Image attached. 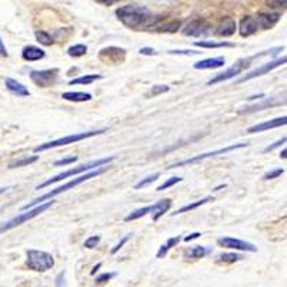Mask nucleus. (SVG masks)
Masks as SVG:
<instances>
[{
	"instance_id": "c756f323",
	"label": "nucleus",
	"mask_w": 287,
	"mask_h": 287,
	"mask_svg": "<svg viewBox=\"0 0 287 287\" xmlns=\"http://www.w3.org/2000/svg\"><path fill=\"white\" fill-rule=\"evenodd\" d=\"M98 79H102V75H96V74H92V75H85V77L75 78L69 82V85H89L92 82H95Z\"/></svg>"
},
{
	"instance_id": "5701e85b",
	"label": "nucleus",
	"mask_w": 287,
	"mask_h": 287,
	"mask_svg": "<svg viewBox=\"0 0 287 287\" xmlns=\"http://www.w3.org/2000/svg\"><path fill=\"white\" fill-rule=\"evenodd\" d=\"M172 206V201L170 198H167V200H161V201H158V203H155L154 204V209L151 211V214H153V220L154 221H158L167 211L171 209Z\"/></svg>"
},
{
	"instance_id": "412c9836",
	"label": "nucleus",
	"mask_w": 287,
	"mask_h": 287,
	"mask_svg": "<svg viewBox=\"0 0 287 287\" xmlns=\"http://www.w3.org/2000/svg\"><path fill=\"white\" fill-rule=\"evenodd\" d=\"M4 83H6V88L13 94V95H18V96H29L30 95V92H29V89L23 85V83H20L18 82L16 79H12V78H6V80H4Z\"/></svg>"
},
{
	"instance_id": "0eeeda50",
	"label": "nucleus",
	"mask_w": 287,
	"mask_h": 287,
	"mask_svg": "<svg viewBox=\"0 0 287 287\" xmlns=\"http://www.w3.org/2000/svg\"><path fill=\"white\" fill-rule=\"evenodd\" d=\"M247 144H233L230 147H224V148H220V150H215V151H210V153L201 154V155H197V157H192V158H188V159H184V161H180L177 164H172L168 167V170H172V168H178V167H184V165H192L198 161H204L207 158H211V157H215V155H221V154H227L234 151V150H238V148H246Z\"/></svg>"
},
{
	"instance_id": "2eb2a0df",
	"label": "nucleus",
	"mask_w": 287,
	"mask_h": 287,
	"mask_svg": "<svg viewBox=\"0 0 287 287\" xmlns=\"http://www.w3.org/2000/svg\"><path fill=\"white\" fill-rule=\"evenodd\" d=\"M260 25H259V19L257 18H253V16H246L240 20V25H238V33L243 36V38H249L251 35H254L257 30H259Z\"/></svg>"
},
{
	"instance_id": "e433bc0d",
	"label": "nucleus",
	"mask_w": 287,
	"mask_h": 287,
	"mask_svg": "<svg viewBox=\"0 0 287 287\" xmlns=\"http://www.w3.org/2000/svg\"><path fill=\"white\" fill-rule=\"evenodd\" d=\"M266 6L270 9H286L287 0H266Z\"/></svg>"
},
{
	"instance_id": "864d4df0",
	"label": "nucleus",
	"mask_w": 287,
	"mask_h": 287,
	"mask_svg": "<svg viewBox=\"0 0 287 287\" xmlns=\"http://www.w3.org/2000/svg\"><path fill=\"white\" fill-rule=\"evenodd\" d=\"M99 267H101V263H98V264H96L95 267L92 268V271H91V274H95L96 271H98V270H99Z\"/></svg>"
},
{
	"instance_id": "4be33fe9",
	"label": "nucleus",
	"mask_w": 287,
	"mask_h": 287,
	"mask_svg": "<svg viewBox=\"0 0 287 287\" xmlns=\"http://www.w3.org/2000/svg\"><path fill=\"white\" fill-rule=\"evenodd\" d=\"M180 27H181V20L172 19L170 22H161V23L153 25L151 29H155L162 33H175Z\"/></svg>"
},
{
	"instance_id": "c03bdc74",
	"label": "nucleus",
	"mask_w": 287,
	"mask_h": 287,
	"mask_svg": "<svg viewBox=\"0 0 287 287\" xmlns=\"http://www.w3.org/2000/svg\"><path fill=\"white\" fill-rule=\"evenodd\" d=\"M128 240H130V235H125V237H124V238H122V240H121V241H119V243H118L116 246H115L114 249H112V251H111V253H112V254H115V253H118L119 250L124 247V244H125V243H127Z\"/></svg>"
},
{
	"instance_id": "423d86ee",
	"label": "nucleus",
	"mask_w": 287,
	"mask_h": 287,
	"mask_svg": "<svg viewBox=\"0 0 287 287\" xmlns=\"http://www.w3.org/2000/svg\"><path fill=\"white\" fill-rule=\"evenodd\" d=\"M104 132H105V130H95V131H89V132H78V134L66 135V136H62V138L55 139V141H51V142L39 145V147L35 148V153H42V151H46V150H51V148L68 145V144H75L78 141H82V139H86V138H91V136H95V135L104 134Z\"/></svg>"
},
{
	"instance_id": "ea45409f",
	"label": "nucleus",
	"mask_w": 287,
	"mask_h": 287,
	"mask_svg": "<svg viewBox=\"0 0 287 287\" xmlns=\"http://www.w3.org/2000/svg\"><path fill=\"white\" fill-rule=\"evenodd\" d=\"M78 161V157L77 155H72V157H68V158H62V159H57L56 162H55V167H60V165H69V164H74V162H77Z\"/></svg>"
},
{
	"instance_id": "b1692460",
	"label": "nucleus",
	"mask_w": 287,
	"mask_h": 287,
	"mask_svg": "<svg viewBox=\"0 0 287 287\" xmlns=\"http://www.w3.org/2000/svg\"><path fill=\"white\" fill-rule=\"evenodd\" d=\"M197 48L204 49H217V48H234V43L230 42H214V40H198L194 43Z\"/></svg>"
},
{
	"instance_id": "dca6fc26",
	"label": "nucleus",
	"mask_w": 287,
	"mask_h": 287,
	"mask_svg": "<svg viewBox=\"0 0 287 287\" xmlns=\"http://www.w3.org/2000/svg\"><path fill=\"white\" fill-rule=\"evenodd\" d=\"M282 104H287V99H279V98H270V99H264L260 104H254L250 106H244L238 111V114H250V112H256V111H261L267 106H276V105H282Z\"/></svg>"
},
{
	"instance_id": "f257e3e1",
	"label": "nucleus",
	"mask_w": 287,
	"mask_h": 287,
	"mask_svg": "<svg viewBox=\"0 0 287 287\" xmlns=\"http://www.w3.org/2000/svg\"><path fill=\"white\" fill-rule=\"evenodd\" d=\"M116 16L127 27L130 29H142V27H153L155 18L153 13L144 6L127 4L116 9Z\"/></svg>"
},
{
	"instance_id": "9d476101",
	"label": "nucleus",
	"mask_w": 287,
	"mask_h": 287,
	"mask_svg": "<svg viewBox=\"0 0 287 287\" xmlns=\"http://www.w3.org/2000/svg\"><path fill=\"white\" fill-rule=\"evenodd\" d=\"M249 66H250V59L240 60V62H237L235 65H233L231 68H229L227 71H224V72H221V74L215 75V77L212 78L211 80H209V85H215V83H220V82L229 80V79H231V78L240 75V74H241L246 68H249Z\"/></svg>"
},
{
	"instance_id": "79ce46f5",
	"label": "nucleus",
	"mask_w": 287,
	"mask_h": 287,
	"mask_svg": "<svg viewBox=\"0 0 287 287\" xmlns=\"http://www.w3.org/2000/svg\"><path fill=\"white\" fill-rule=\"evenodd\" d=\"M99 241H101V237H99V235H92V237H89V238L85 241V247H86V249H95Z\"/></svg>"
},
{
	"instance_id": "1a4fd4ad",
	"label": "nucleus",
	"mask_w": 287,
	"mask_h": 287,
	"mask_svg": "<svg viewBox=\"0 0 287 287\" xmlns=\"http://www.w3.org/2000/svg\"><path fill=\"white\" fill-rule=\"evenodd\" d=\"M285 63H287V55L283 57H279V59H276V60L267 62V63H264V65H261V66H259V68H256L254 71L249 72L246 77L240 78V79L237 80V83L246 82V80L254 79V78L257 77H261V75H266L268 72H271L273 69H276V68H279V66H282V65H285Z\"/></svg>"
},
{
	"instance_id": "f8f14e48",
	"label": "nucleus",
	"mask_w": 287,
	"mask_h": 287,
	"mask_svg": "<svg viewBox=\"0 0 287 287\" xmlns=\"http://www.w3.org/2000/svg\"><path fill=\"white\" fill-rule=\"evenodd\" d=\"M218 244L221 247H226V249L231 250H241V251H251V253H256L257 251V247L254 244H251L249 241H244V240L233 238V237L218 238Z\"/></svg>"
},
{
	"instance_id": "20e7f679",
	"label": "nucleus",
	"mask_w": 287,
	"mask_h": 287,
	"mask_svg": "<svg viewBox=\"0 0 287 287\" xmlns=\"http://www.w3.org/2000/svg\"><path fill=\"white\" fill-rule=\"evenodd\" d=\"M27 254V260H26V264L27 267L33 271H39V273H43V271H48L55 266V260H53V256L46 253V251H42V250H27L26 251Z\"/></svg>"
},
{
	"instance_id": "f3484780",
	"label": "nucleus",
	"mask_w": 287,
	"mask_h": 287,
	"mask_svg": "<svg viewBox=\"0 0 287 287\" xmlns=\"http://www.w3.org/2000/svg\"><path fill=\"white\" fill-rule=\"evenodd\" d=\"M235 29H237V25H235V20L230 16H226L220 20V23L217 25V29H215V33L221 38H229L233 36L235 33Z\"/></svg>"
},
{
	"instance_id": "09e8293b",
	"label": "nucleus",
	"mask_w": 287,
	"mask_h": 287,
	"mask_svg": "<svg viewBox=\"0 0 287 287\" xmlns=\"http://www.w3.org/2000/svg\"><path fill=\"white\" fill-rule=\"evenodd\" d=\"M98 3H101V4H104V6H111V4H115V3H118L119 0H95Z\"/></svg>"
},
{
	"instance_id": "6ab92c4d",
	"label": "nucleus",
	"mask_w": 287,
	"mask_h": 287,
	"mask_svg": "<svg viewBox=\"0 0 287 287\" xmlns=\"http://www.w3.org/2000/svg\"><path fill=\"white\" fill-rule=\"evenodd\" d=\"M224 63H226V59L223 56L209 57V59L195 62V63H194V68H195V69H200V71H204V69H217V68L224 66Z\"/></svg>"
},
{
	"instance_id": "4c0bfd02",
	"label": "nucleus",
	"mask_w": 287,
	"mask_h": 287,
	"mask_svg": "<svg viewBox=\"0 0 287 287\" xmlns=\"http://www.w3.org/2000/svg\"><path fill=\"white\" fill-rule=\"evenodd\" d=\"M168 91H170V86L168 85H155V86H153L150 95H161V94H165Z\"/></svg>"
},
{
	"instance_id": "39448f33",
	"label": "nucleus",
	"mask_w": 287,
	"mask_h": 287,
	"mask_svg": "<svg viewBox=\"0 0 287 287\" xmlns=\"http://www.w3.org/2000/svg\"><path fill=\"white\" fill-rule=\"evenodd\" d=\"M52 204H53V200H51V201H48V203H42V204L36 206L35 209H29L27 212H22L19 215L13 217L12 220H9V221L0 224V234L4 233V231H9V230L15 229V227H18V226L26 223V221H29V220H32V218H35V217L39 215L40 212H43V211L48 210L49 207H52Z\"/></svg>"
},
{
	"instance_id": "c85d7f7f",
	"label": "nucleus",
	"mask_w": 287,
	"mask_h": 287,
	"mask_svg": "<svg viewBox=\"0 0 287 287\" xmlns=\"http://www.w3.org/2000/svg\"><path fill=\"white\" fill-rule=\"evenodd\" d=\"M154 209V204L153 206H147V207H142V209H138V210L132 211L131 214H128L127 217H125V221H134V220H138V218H141V217H144V215H147V214H150Z\"/></svg>"
},
{
	"instance_id": "2f4dec72",
	"label": "nucleus",
	"mask_w": 287,
	"mask_h": 287,
	"mask_svg": "<svg viewBox=\"0 0 287 287\" xmlns=\"http://www.w3.org/2000/svg\"><path fill=\"white\" fill-rule=\"evenodd\" d=\"M243 256L241 254H237V253H224L218 257V263H224V264H231V263H235L238 260H241Z\"/></svg>"
},
{
	"instance_id": "aec40b11",
	"label": "nucleus",
	"mask_w": 287,
	"mask_h": 287,
	"mask_svg": "<svg viewBox=\"0 0 287 287\" xmlns=\"http://www.w3.org/2000/svg\"><path fill=\"white\" fill-rule=\"evenodd\" d=\"M45 51H42L38 46H33V45H29L26 48H23L22 51V57L27 62H35V60H40L45 57Z\"/></svg>"
},
{
	"instance_id": "de8ad7c7",
	"label": "nucleus",
	"mask_w": 287,
	"mask_h": 287,
	"mask_svg": "<svg viewBox=\"0 0 287 287\" xmlns=\"http://www.w3.org/2000/svg\"><path fill=\"white\" fill-rule=\"evenodd\" d=\"M201 235V233H192V234H190V235H187L185 238H184V241H191V240H195V238H198Z\"/></svg>"
},
{
	"instance_id": "a19ab883",
	"label": "nucleus",
	"mask_w": 287,
	"mask_h": 287,
	"mask_svg": "<svg viewBox=\"0 0 287 287\" xmlns=\"http://www.w3.org/2000/svg\"><path fill=\"white\" fill-rule=\"evenodd\" d=\"M285 172L283 168H276V170H271V171H268L264 174V177H263V180H274V178H277V177H280L282 174Z\"/></svg>"
},
{
	"instance_id": "37998d69",
	"label": "nucleus",
	"mask_w": 287,
	"mask_h": 287,
	"mask_svg": "<svg viewBox=\"0 0 287 287\" xmlns=\"http://www.w3.org/2000/svg\"><path fill=\"white\" fill-rule=\"evenodd\" d=\"M286 141H287L286 136H285V138H282V139H279V141H276L274 144H271V145H268L267 148L264 150V153H270V151H274L276 148H279V147H282V145H283V144H285Z\"/></svg>"
},
{
	"instance_id": "a878e982",
	"label": "nucleus",
	"mask_w": 287,
	"mask_h": 287,
	"mask_svg": "<svg viewBox=\"0 0 287 287\" xmlns=\"http://www.w3.org/2000/svg\"><path fill=\"white\" fill-rule=\"evenodd\" d=\"M214 198L209 195V197H206V198H201V200H198V201H195V203H191V204H187V206H184V207H181V209H178V210L175 211V212H172L174 215H177V214H183V212H187V211H191L195 210V209H198V207H201V206H204V204H207L209 201H212Z\"/></svg>"
},
{
	"instance_id": "cd10ccee",
	"label": "nucleus",
	"mask_w": 287,
	"mask_h": 287,
	"mask_svg": "<svg viewBox=\"0 0 287 287\" xmlns=\"http://www.w3.org/2000/svg\"><path fill=\"white\" fill-rule=\"evenodd\" d=\"M62 98L66 101H72V102H85V101H89L92 95L86 92H65L62 94Z\"/></svg>"
},
{
	"instance_id": "bb28decb",
	"label": "nucleus",
	"mask_w": 287,
	"mask_h": 287,
	"mask_svg": "<svg viewBox=\"0 0 287 287\" xmlns=\"http://www.w3.org/2000/svg\"><path fill=\"white\" fill-rule=\"evenodd\" d=\"M209 253H210V249H207L204 246H195V247L185 250V257L187 259H203Z\"/></svg>"
},
{
	"instance_id": "49530a36",
	"label": "nucleus",
	"mask_w": 287,
	"mask_h": 287,
	"mask_svg": "<svg viewBox=\"0 0 287 287\" xmlns=\"http://www.w3.org/2000/svg\"><path fill=\"white\" fill-rule=\"evenodd\" d=\"M139 53H142V55H157V51L153 48H141Z\"/></svg>"
},
{
	"instance_id": "393cba45",
	"label": "nucleus",
	"mask_w": 287,
	"mask_h": 287,
	"mask_svg": "<svg viewBox=\"0 0 287 287\" xmlns=\"http://www.w3.org/2000/svg\"><path fill=\"white\" fill-rule=\"evenodd\" d=\"M181 241V237L180 235H175V237H171V238H168L161 247L158 250V253H157V259H162L164 256H167V253L172 249V247H175L178 243Z\"/></svg>"
},
{
	"instance_id": "7c9ffc66",
	"label": "nucleus",
	"mask_w": 287,
	"mask_h": 287,
	"mask_svg": "<svg viewBox=\"0 0 287 287\" xmlns=\"http://www.w3.org/2000/svg\"><path fill=\"white\" fill-rule=\"evenodd\" d=\"M39 159L38 155H33V157H25V158H20L16 161H12L9 164V168H18V167H25V165H29L32 162H36Z\"/></svg>"
},
{
	"instance_id": "6e6552de",
	"label": "nucleus",
	"mask_w": 287,
	"mask_h": 287,
	"mask_svg": "<svg viewBox=\"0 0 287 287\" xmlns=\"http://www.w3.org/2000/svg\"><path fill=\"white\" fill-rule=\"evenodd\" d=\"M59 77V69H45V71H32L30 72V79L35 85L40 88H48L52 86L57 80Z\"/></svg>"
},
{
	"instance_id": "a211bd4d",
	"label": "nucleus",
	"mask_w": 287,
	"mask_h": 287,
	"mask_svg": "<svg viewBox=\"0 0 287 287\" xmlns=\"http://www.w3.org/2000/svg\"><path fill=\"white\" fill-rule=\"evenodd\" d=\"M259 25L261 29H271L277 25V22L280 20V15L277 12H263L259 15Z\"/></svg>"
},
{
	"instance_id": "c9c22d12",
	"label": "nucleus",
	"mask_w": 287,
	"mask_h": 287,
	"mask_svg": "<svg viewBox=\"0 0 287 287\" xmlns=\"http://www.w3.org/2000/svg\"><path fill=\"white\" fill-rule=\"evenodd\" d=\"M183 181V178L181 177H171V178H168L167 181H164L157 190L158 191H164V190H167V188H170V187H172V185H175L177 183H181Z\"/></svg>"
},
{
	"instance_id": "72a5a7b5",
	"label": "nucleus",
	"mask_w": 287,
	"mask_h": 287,
	"mask_svg": "<svg viewBox=\"0 0 287 287\" xmlns=\"http://www.w3.org/2000/svg\"><path fill=\"white\" fill-rule=\"evenodd\" d=\"M35 36H36V40H38L39 43H42L45 46H51L53 43V38L48 32H45V30H36Z\"/></svg>"
},
{
	"instance_id": "3c124183",
	"label": "nucleus",
	"mask_w": 287,
	"mask_h": 287,
	"mask_svg": "<svg viewBox=\"0 0 287 287\" xmlns=\"http://www.w3.org/2000/svg\"><path fill=\"white\" fill-rule=\"evenodd\" d=\"M65 276H63V273H60L59 276H57V279H56V286H62V285H65Z\"/></svg>"
},
{
	"instance_id": "f704fd0d",
	"label": "nucleus",
	"mask_w": 287,
	"mask_h": 287,
	"mask_svg": "<svg viewBox=\"0 0 287 287\" xmlns=\"http://www.w3.org/2000/svg\"><path fill=\"white\" fill-rule=\"evenodd\" d=\"M158 177H159V172H155V174H151V175L145 177L144 180H141V181L135 185V190H141V188H144V187H147V185L153 184L154 181H157V180H158Z\"/></svg>"
},
{
	"instance_id": "8fccbe9b",
	"label": "nucleus",
	"mask_w": 287,
	"mask_h": 287,
	"mask_svg": "<svg viewBox=\"0 0 287 287\" xmlns=\"http://www.w3.org/2000/svg\"><path fill=\"white\" fill-rule=\"evenodd\" d=\"M0 55H1V56H7V51H6V48H4V45H3L1 38H0Z\"/></svg>"
},
{
	"instance_id": "f03ea898",
	"label": "nucleus",
	"mask_w": 287,
	"mask_h": 287,
	"mask_svg": "<svg viewBox=\"0 0 287 287\" xmlns=\"http://www.w3.org/2000/svg\"><path fill=\"white\" fill-rule=\"evenodd\" d=\"M108 168H109V167L102 165V167H99V168H95L94 171L86 172V174H83V175H80V177H77V178L71 180L69 183H66V184H63V185L57 187V188L52 190V191L46 192V194L40 195V197L36 198V200L30 201L29 204L23 206V207H22V210H29V209H33V207H36V206H39V204H42V203H43V201H46V200H51V198L56 197V195L62 194V192L68 191V190H71V188H75V187L79 185V184H82V183H85V181H88V180H91V178H94V177H98V175L104 174V172L106 171Z\"/></svg>"
},
{
	"instance_id": "58836bf2",
	"label": "nucleus",
	"mask_w": 287,
	"mask_h": 287,
	"mask_svg": "<svg viewBox=\"0 0 287 287\" xmlns=\"http://www.w3.org/2000/svg\"><path fill=\"white\" fill-rule=\"evenodd\" d=\"M115 276H116V273H104V274H101V276L96 277L95 283L96 285H104V283L109 282L111 279H114Z\"/></svg>"
},
{
	"instance_id": "a18cd8bd",
	"label": "nucleus",
	"mask_w": 287,
	"mask_h": 287,
	"mask_svg": "<svg viewBox=\"0 0 287 287\" xmlns=\"http://www.w3.org/2000/svg\"><path fill=\"white\" fill-rule=\"evenodd\" d=\"M172 55H198L200 52L197 51H170Z\"/></svg>"
},
{
	"instance_id": "4468645a",
	"label": "nucleus",
	"mask_w": 287,
	"mask_h": 287,
	"mask_svg": "<svg viewBox=\"0 0 287 287\" xmlns=\"http://www.w3.org/2000/svg\"><path fill=\"white\" fill-rule=\"evenodd\" d=\"M99 59L104 60V62H109V63H121L125 60V51L124 49H119V48H105L101 51L99 53Z\"/></svg>"
},
{
	"instance_id": "473e14b6",
	"label": "nucleus",
	"mask_w": 287,
	"mask_h": 287,
	"mask_svg": "<svg viewBox=\"0 0 287 287\" xmlns=\"http://www.w3.org/2000/svg\"><path fill=\"white\" fill-rule=\"evenodd\" d=\"M88 52V48L82 43H78V45H74L68 49V55L72 57H79L83 56L85 53Z\"/></svg>"
},
{
	"instance_id": "ddd939ff",
	"label": "nucleus",
	"mask_w": 287,
	"mask_h": 287,
	"mask_svg": "<svg viewBox=\"0 0 287 287\" xmlns=\"http://www.w3.org/2000/svg\"><path fill=\"white\" fill-rule=\"evenodd\" d=\"M285 125H287V116H280V118H274V119H270V121H266V122L253 125V127H250L249 130H247V132L249 134H256V132H263V131L279 128V127H285Z\"/></svg>"
},
{
	"instance_id": "9b49d317",
	"label": "nucleus",
	"mask_w": 287,
	"mask_h": 287,
	"mask_svg": "<svg viewBox=\"0 0 287 287\" xmlns=\"http://www.w3.org/2000/svg\"><path fill=\"white\" fill-rule=\"evenodd\" d=\"M210 32V25L204 19H194L190 23L185 25V27L183 29V33L185 36H191V38H200L204 36Z\"/></svg>"
},
{
	"instance_id": "7ed1b4c3",
	"label": "nucleus",
	"mask_w": 287,
	"mask_h": 287,
	"mask_svg": "<svg viewBox=\"0 0 287 287\" xmlns=\"http://www.w3.org/2000/svg\"><path fill=\"white\" fill-rule=\"evenodd\" d=\"M114 159L115 157H105V158H99V159H95V161H91V162H88V164H82V165H79V167H74V168H71V170H68V171L65 172H60V174L55 175L53 178H49V180H46L45 183L36 185V190H43L45 187H48V185H51V184H56L59 181L66 180V178H69V177H75L78 174H82V172H88L91 171V170L99 168V167H102V165L109 164V162L114 161Z\"/></svg>"
},
{
	"instance_id": "5fc2aeb1",
	"label": "nucleus",
	"mask_w": 287,
	"mask_h": 287,
	"mask_svg": "<svg viewBox=\"0 0 287 287\" xmlns=\"http://www.w3.org/2000/svg\"><path fill=\"white\" fill-rule=\"evenodd\" d=\"M6 190H9V188H7V187H6V188H4V187H3V188H0V194H3Z\"/></svg>"
},
{
	"instance_id": "603ef678",
	"label": "nucleus",
	"mask_w": 287,
	"mask_h": 287,
	"mask_svg": "<svg viewBox=\"0 0 287 287\" xmlns=\"http://www.w3.org/2000/svg\"><path fill=\"white\" fill-rule=\"evenodd\" d=\"M280 158H283V159H287V148H286V150H283V151L280 153Z\"/></svg>"
}]
</instances>
